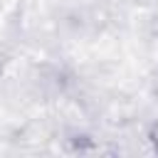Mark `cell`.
Instances as JSON below:
<instances>
[{
	"label": "cell",
	"instance_id": "obj_1",
	"mask_svg": "<svg viewBox=\"0 0 158 158\" xmlns=\"http://www.w3.org/2000/svg\"><path fill=\"white\" fill-rule=\"evenodd\" d=\"M146 141H148L151 151L158 153V118H153V121L148 123V128H146Z\"/></svg>",
	"mask_w": 158,
	"mask_h": 158
}]
</instances>
